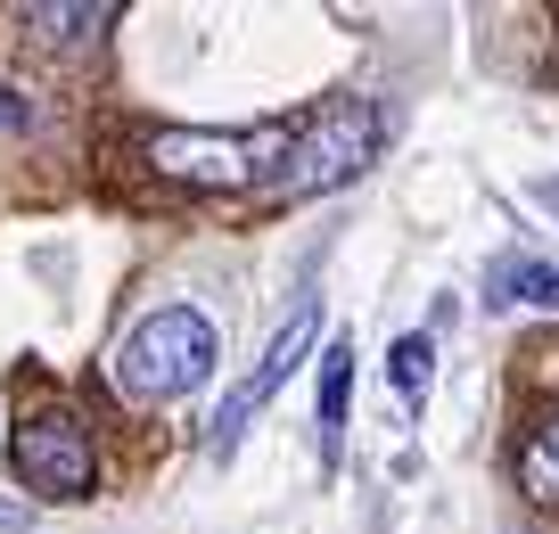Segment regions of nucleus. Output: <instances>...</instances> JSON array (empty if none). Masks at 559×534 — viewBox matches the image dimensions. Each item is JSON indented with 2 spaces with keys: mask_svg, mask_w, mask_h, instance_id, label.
I'll use <instances>...</instances> for the list:
<instances>
[{
  "mask_svg": "<svg viewBox=\"0 0 559 534\" xmlns=\"http://www.w3.org/2000/svg\"><path fill=\"white\" fill-rule=\"evenodd\" d=\"M305 123H239V132H198V123H157L140 132V165L181 190H272Z\"/></svg>",
  "mask_w": 559,
  "mask_h": 534,
  "instance_id": "1",
  "label": "nucleus"
},
{
  "mask_svg": "<svg viewBox=\"0 0 559 534\" xmlns=\"http://www.w3.org/2000/svg\"><path fill=\"white\" fill-rule=\"evenodd\" d=\"M214 370V321L190 305H157L148 321L123 329V345L107 354V379L123 403H174Z\"/></svg>",
  "mask_w": 559,
  "mask_h": 534,
  "instance_id": "2",
  "label": "nucleus"
},
{
  "mask_svg": "<svg viewBox=\"0 0 559 534\" xmlns=\"http://www.w3.org/2000/svg\"><path fill=\"white\" fill-rule=\"evenodd\" d=\"M379 140H386V116H379L370 99H337V107H321V116L297 132V156H288V173L272 181V198H321V190H346L354 173L379 156Z\"/></svg>",
  "mask_w": 559,
  "mask_h": 534,
  "instance_id": "3",
  "label": "nucleus"
},
{
  "mask_svg": "<svg viewBox=\"0 0 559 534\" xmlns=\"http://www.w3.org/2000/svg\"><path fill=\"white\" fill-rule=\"evenodd\" d=\"M91 428L74 412H41V419H25L17 428V477L34 485V494H50V501H83L91 494Z\"/></svg>",
  "mask_w": 559,
  "mask_h": 534,
  "instance_id": "4",
  "label": "nucleus"
},
{
  "mask_svg": "<svg viewBox=\"0 0 559 534\" xmlns=\"http://www.w3.org/2000/svg\"><path fill=\"white\" fill-rule=\"evenodd\" d=\"M313 329H321V312H313V305H297V312H288V329H280L272 345H263V363L247 370V379H239V387H230V395H223V412L206 419V428H214V452H239L247 419H255L263 403H272L280 387H288V370L305 363V345H313Z\"/></svg>",
  "mask_w": 559,
  "mask_h": 534,
  "instance_id": "5",
  "label": "nucleus"
},
{
  "mask_svg": "<svg viewBox=\"0 0 559 534\" xmlns=\"http://www.w3.org/2000/svg\"><path fill=\"white\" fill-rule=\"evenodd\" d=\"M486 296L493 305H543V312H559V263H543V256H502L486 272Z\"/></svg>",
  "mask_w": 559,
  "mask_h": 534,
  "instance_id": "6",
  "label": "nucleus"
},
{
  "mask_svg": "<svg viewBox=\"0 0 559 534\" xmlns=\"http://www.w3.org/2000/svg\"><path fill=\"white\" fill-rule=\"evenodd\" d=\"M346 395H354V337H337L321 354V452H337V436H346Z\"/></svg>",
  "mask_w": 559,
  "mask_h": 534,
  "instance_id": "7",
  "label": "nucleus"
},
{
  "mask_svg": "<svg viewBox=\"0 0 559 534\" xmlns=\"http://www.w3.org/2000/svg\"><path fill=\"white\" fill-rule=\"evenodd\" d=\"M25 25L50 34V41H83V34H99V25H116V0H67V9H58V0H34Z\"/></svg>",
  "mask_w": 559,
  "mask_h": 534,
  "instance_id": "8",
  "label": "nucleus"
},
{
  "mask_svg": "<svg viewBox=\"0 0 559 534\" xmlns=\"http://www.w3.org/2000/svg\"><path fill=\"white\" fill-rule=\"evenodd\" d=\"M519 485H526L535 501H559V412L519 444Z\"/></svg>",
  "mask_w": 559,
  "mask_h": 534,
  "instance_id": "9",
  "label": "nucleus"
},
{
  "mask_svg": "<svg viewBox=\"0 0 559 534\" xmlns=\"http://www.w3.org/2000/svg\"><path fill=\"white\" fill-rule=\"evenodd\" d=\"M386 379H395L403 403H419V395H428V379H437V345H428V337H395V354H386Z\"/></svg>",
  "mask_w": 559,
  "mask_h": 534,
  "instance_id": "10",
  "label": "nucleus"
},
{
  "mask_svg": "<svg viewBox=\"0 0 559 534\" xmlns=\"http://www.w3.org/2000/svg\"><path fill=\"white\" fill-rule=\"evenodd\" d=\"M25 123H34V107H25L9 83H0V132H25Z\"/></svg>",
  "mask_w": 559,
  "mask_h": 534,
  "instance_id": "11",
  "label": "nucleus"
},
{
  "mask_svg": "<svg viewBox=\"0 0 559 534\" xmlns=\"http://www.w3.org/2000/svg\"><path fill=\"white\" fill-rule=\"evenodd\" d=\"M25 526V501H0V534H17Z\"/></svg>",
  "mask_w": 559,
  "mask_h": 534,
  "instance_id": "12",
  "label": "nucleus"
}]
</instances>
